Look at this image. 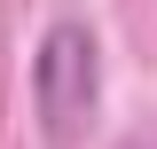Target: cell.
<instances>
[{
  "label": "cell",
  "instance_id": "cell-1",
  "mask_svg": "<svg viewBox=\"0 0 157 149\" xmlns=\"http://www.w3.org/2000/svg\"><path fill=\"white\" fill-rule=\"evenodd\" d=\"M94 94H102L94 32H86V24H47V39H39V55H32V102H39V126H47L55 149H71L78 133H86Z\"/></svg>",
  "mask_w": 157,
  "mask_h": 149
}]
</instances>
